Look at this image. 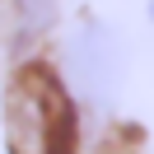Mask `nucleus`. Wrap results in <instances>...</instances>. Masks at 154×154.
<instances>
[{"mask_svg":"<svg viewBox=\"0 0 154 154\" xmlns=\"http://www.w3.org/2000/svg\"><path fill=\"white\" fill-rule=\"evenodd\" d=\"M75 103L47 66H23L10 84V140L19 154H75Z\"/></svg>","mask_w":154,"mask_h":154,"instance_id":"nucleus-1","label":"nucleus"},{"mask_svg":"<svg viewBox=\"0 0 154 154\" xmlns=\"http://www.w3.org/2000/svg\"><path fill=\"white\" fill-rule=\"evenodd\" d=\"M75 79L89 98H107V84L117 79V47L103 28H84L75 42Z\"/></svg>","mask_w":154,"mask_h":154,"instance_id":"nucleus-2","label":"nucleus"},{"mask_svg":"<svg viewBox=\"0 0 154 154\" xmlns=\"http://www.w3.org/2000/svg\"><path fill=\"white\" fill-rule=\"evenodd\" d=\"M14 10H19L23 33H42V28H51V19H56V0H14Z\"/></svg>","mask_w":154,"mask_h":154,"instance_id":"nucleus-3","label":"nucleus"},{"mask_svg":"<svg viewBox=\"0 0 154 154\" xmlns=\"http://www.w3.org/2000/svg\"><path fill=\"white\" fill-rule=\"evenodd\" d=\"M149 19H154V5H149Z\"/></svg>","mask_w":154,"mask_h":154,"instance_id":"nucleus-4","label":"nucleus"}]
</instances>
